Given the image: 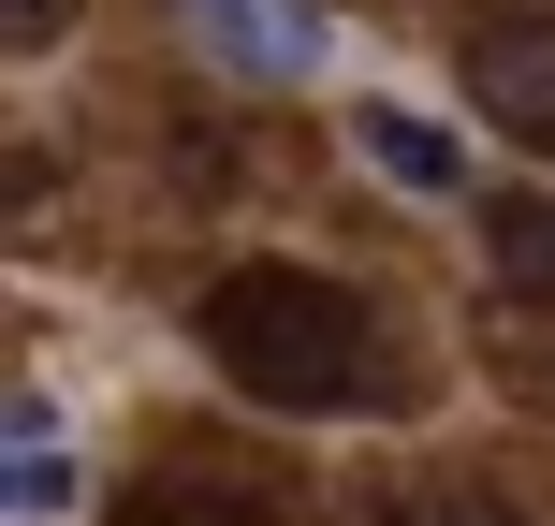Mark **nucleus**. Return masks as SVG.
I'll list each match as a JSON object with an SVG mask.
<instances>
[{"mask_svg":"<svg viewBox=\"0 0 555 526\" xmlns=\"http://www.w3.org/2000/svg\"><path fill=\"white\" fill-rule=\"evenodd\" d=\"M205 351H220L234 395L263 410H380L395 395V336L351 278H307V264H234L205 293Z\"/></svg>","mask_w":555,"mask_h":526,"instance_id":"1","label":"nucleus"},{"mask_svg":"<svg viewBox=\"0 0 555 526\" xmlns=\"http://www.w3.org/2000/svg\"><path fill=\"white\" fill-rule=\"evenodd\" d=\"M191 29L234 74H307V59H322V15H307V0H191Z\"/></svg>","mask_w":555,"mask_h":526,"instance_id":"2","label":"nucleus"},{"mask_svg":"<svg viewBox=\"0 0 555 526\" xmlns=\"http://www.w3.org/2000/svg\"><path fill=\"white\" fill-rule=\"evenodd\" d=\"M117 526H278V498L263 483H220V469H162V483L117 498Z\"/></svg>","mask_w":555,"mask_h":526,"instance_id":"3","label":"nucleus"},{"mask_svg":"<svg viewBox=\"0 0 555 526\" xmlns=\"http://www.w3.org/2000/svg\"><path fill=\"white\" fill-rule=\"evenodd\" d=\"M351 132H365V162H380L395 191H468V146H453V132H439L424 103H365Z\"/></svg>","mask_w":555,"mask_h":526,"instance_id":"4","label":"nucleus"},{"mask_svg":"<svg viewBox=\"0 0 555 526\" xmlns=\"http://www.w3.org/2000/svg\"><path fill=\"white\" fill-rule=\"evenodd\" d=\"M482 249H498V278L527 307H555V191H498L482 205Z\"/></svg>","mask_w":555,"mask_h":526,"instance_id":"5","label":"nucleus"},{"mask_svg":"<svg viewBox=\"0 0 555 526\" xmlns=\"http://www.w3.org/2000/svg\"><path fill=\"white\" fill-rule=\"evenodd\" d=\"M0 498H15V526H59V512H74V453H59V410H44V395H15V483H0Z\"/></svg>","mask_w":555,"mask_h":526,"instance_id":"6","label":"nucleus"},{"mask_svg":"<svg viewBox=\"0 0 555 526\" xmlns=\"http://www.w3.org/2000/svg\"><path fill=\"white\" fill-rule=\"evenodd\" d=\"M482 88H498L527 132H555V44L541 29H482Z\"/></svg>","mask_w":555,"mask_h":526,"instance_id":"7","label":"nucleus"},{"mask_svg":"<svg viewBox=\"0 0 555 526\" xmlns=\"http://www.w3.org/2000/svg\"><path fill=\"white\" fill-rule=\"evenodd\" d=\"M395 526H527V512H512V498H410Z\"/></svg>","mask_w":555,"mask_h":526,"instance_id":"8","label":"nucleus"},{"mask_svg":"<svg viewBox=\"0 0 555 526\" xmlns=\"http://www.w3.org/2000/svg\"><path fill=\"white\" fill-rule=\"evenodd\" d=\"M0 15H15V29H44V15H59V0H0Z\"/></svg>","mask_w":555,"mask_h":526,"instance_id":"9","label":"nucleus"}]
</instances>
